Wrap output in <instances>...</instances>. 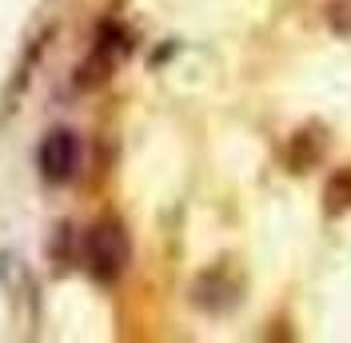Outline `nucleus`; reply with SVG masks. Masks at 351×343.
<instances>
[{"instance_id":"f257e3e1","label":"nucleus","mask_w":351,"mask_h":343,"mask_svg":"<svg viewBox=\"0 0 351 343\" xmlns=\"http://www.w3.org/2000/svg\"><path fill=\"white\" fill-rule=\"evenodd\" d=\"M84 259H88V272L92 276L112 283V279L124 272V263H128V236H124V228L116 220L96 224L84 239Z\"/></svg>"},{"instance_id":"f03ea898","label":"nucleus","mask_w":351,"mask_h":343,"mask_svg":"<svg viewBox=\"0 0 351 343\" xmlns=\"http://www.w3.org/2000/svg\"><path fill=\"white\" fill-rule=\"evenodd\" d=\"M36 160H40V176L48 184H68L76 176V168H80V140H76V132H68V128L48 132Z\"/></svg>"}]
</instances>
